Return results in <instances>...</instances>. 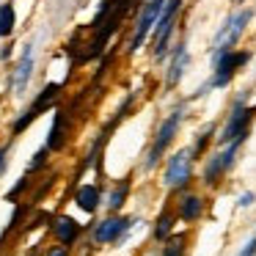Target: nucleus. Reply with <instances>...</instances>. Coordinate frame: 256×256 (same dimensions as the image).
I'll return each mask as SVG.
<instances>
[{"mask_svg":"<svg viewBox=\"0 0 256 256\" xmlns=\"http://www.w3.org/2000/svg\"><path fill=\"white\" fill-rule=\"evenodd\" d=\"M250 17H254V12L250 8H240V12H234L232 17H226V22H223V28L218 30L215 42H212V50H232L234 44H237V39L242 36V30L248 28Z\"/></svg>","mask_w":256,"mask_h":256,"instance_id":"obj_4","label":"nucleus"},{"mask_svg":"<svg viewBox=\"0 0 256 256\" xmlns=\"http://www.w3.org/2000/svg\"><path fill=\"white\" fill-rule=\"evenodd\" d=\"M47 256H69V254H66V248H61V245H58V248H50V250H47Z\"/></svg>","mask_w":256,"mask_h":256,"instance_id":"obj_24","label":"nucleus"},{"mask_svg":"<svg viewBox=\"0 0 256 256\" xmlns=\"http://www.w3.org/2000/svg\"><path fill=\"white\" fill-rule=\"evenodd\" d=\"M256 108H248V96H237V102L232 105V113H228V122L223 124L220 135H218V144L226 146L237 138H248V124L254 118Z\"/></svg>","mask_w":256,"mask_h":256,"instance_id":"obj_1","label":"nucleus"},{"mask_svg":"<svg viewBox=\"0 0 256 256\" xmlns=\"http://www.w3.org/2000/svg\"><path fill=\"white\" fill-rule=\"evenodd\" d=\"M254 198H256V196L248 190V193H242V196L237 198V206H250V204H254Z\"/></svg>","mask_w":256,"mask_h":256,"instance_id":"obj_22","label":"nucleus"},{"mask_svg":"<svg viewBox=\"0 0 256 256\" xmlns=\"http://www.w3.org/2000/svg\"><path fill=\"white\" fill-rule=\"evenodd\" d=\"M190 176H193V149H182L176 154H171V160L166 166V174H162L166 188L182 190L190 182Z\"/></svg>","mask_w":256,"mask_h":256,"instance_id":"obj_5","label":"nucleus"},{"mask_svg":"<svg viewBox=\"0 0 256 256\" xmlns=\"http://www.w3.org/2000/svg\"><path fill=\"white\" fill-rule=\"evenodd\" d=\"M130 223H132V218H108V220H102L100 226L94 228V240L102 245L116 242V240L130 228Z\"/></svg>","mask_w":256,"mask_h":256,"instance_id":"obj_9","label":"nucleus"},{"mask_svg":"<svg viewBox=\"0 0 256 256\" xmlns=\"http://www.w3.org/2000/svg\"><path fill=\"white\" fill-rule=\"evenodd\" d=\"M210 138H212V127H206L204 132L198 135V140H196V146H193V154H201V152L206 149V144H210Z\"/></svg>","mask_w":256,"mask_h":256,"instance_id":"obj_19","label":"nucleus"},{"mask_svg":"<svg viewBox=\"0 0 256 256\" xmlns=\"http://www.w3.org/2000/svg\"><path fill=\"white\" fill-rule=\"evenodd\" d=\"M127 193H130V182H118L116 188L108 193V210H113L116 212L118 206L124 204V198H127Z\"/></svg>","mask_w":256,"mask_h":256,"instance_id":"obj_15","label":"nucleus"},{"mask_svg":"<svg viewBox=\"0 0 256 256\" xmlns=\"http://www.w3.org/2000/svg\"><path fill=\"white\" fill-rule=\"evenodd\" d=\"M184 242H188V240H184L182 234L168 237L166 240V248H162V256H184Z\"/></svg>","mask_w":256,"mask_h":256,"instance_id":"obj_18","label":"nucleus"},{"mask_svg":"<svg viewBox=\"0 0 256 256\" xmlns=\"http://www.w3.org/2000/svg\"><path fill=\"white\" fill-rule=\"evenodd\" d=\"M14 30V6H0V36H12Z\"/></svg>","mask_w":256,"mask_h":256,"instance_id":"obj_17","label":"nucleus"},{"mask_svg":"<svg viewBox=\"0 0 256 256\" xmlns=\"http://www.w3.org/2000/svg\"><path fill=\"white\" fill-rule=\"evenodd\" d=\"M58 135H61V116H56V124H52V130H50V140H47V146H50V149H56L58 146Z\"/></svg>","mask_w":256,"mask_h":256,"instance_id":"obj_20","label":"nucleus"},{"mask_svg":"<svg viewBox=\"0 0 256 256\" xmlns=\"http://www.w3.org/2000/svg\"><path fill=\"white\" fill-rule=\"evenodd\" d=\"M171 232H174V215L171 212H162V215L157 218V223H154V237L157 240H168Z\"/></svg>","mask_w":256,"mask_h":256,"instance_id":"obj_16","label":"nucleus"},{"mask_svg":"<svg viewBox=\"0 0 256 256\" xmlns=\"http://www.w3.org/2000/svg\"><path fill=\"white\" fill-rule=\"evenodd\" d=\"M237 256H256V237H250L248 242L242 245V250H240Z\"/></svg>","mask_w":256,"mask_h":256,"instance_id":"obj_21","label":"nucleus"},{"mask_svg":"<svg viewBox=\"0 0 256 256\" xmlns=\"http://www.w3.org/2000/svg\"><path fill=\"white\" fill-rule=\"evenodd\" d=\"M184 69H188V44H184V42H179L176 50H174V58H171V66H168V74H166V86H168V88H174V86L182 80Z\"/></svg>","mask_w":256,"mask_h":256,"instance_id":"obj_11","label":"nucleus"},{"mask_svg":"<svg viewBox=\"0 0 256 256\" xmlns=\"http://www.w3.org/2000/svg\"><path fill=\"white\" fill-rule=\"evenodd\" d=\"M242 140L245 138H237V140H232V144L220 146V152H218V154H212L210 160H206V166H204V182L206 184H218V179H220L223 174L234 166V157H237Z\"/></svg>","mask_w":256,"mask_h":256,"instance_id":"obj_7","label":"nucleus"},{"mask_svg":"<svg viewBox=\"0 0 256 256\" xmlns=\"http://www.w3.org/2000/svg\"><path fill=\"white\" fill-rule=\"evenodd\" d=\"M0 174H3V149H0Z\"/></svg>","mask_w":256,"mask_h":256,"instance_id":"obj_25","label":"nucleus"},{"mask_svg":"<svg viewBox=\"0 0 256 256\" xmlns=\"http://www.w3.org/2000/svg\"><path fill=\"white\" fill-rule=\"evenodd\" d=\"M30 72H34V47H25V52H22V58H20L17 69H14V80H12L14 94H22V91L28 88Z\"/></svg>","mask_w":256,"mask_h":256,"instance_id":"obj_10","label":"nucleus"},{"mask_svg":"<svg viewBox=\"0 0 256 256\" xmlns=\"http://www.w3.org/2000/svg\"><path fill=\"white\" fill-rule=\"evenodd\" d=\"M56 237L61 240V242H66V245H72L74 240H78V234H80V226H78V220L74 218H69V215H61L56 220Z\"/></svg>","mask_w":256,"mask_h":256,"instance_id":"obj_13","label":"nucleus"},{"mask_svg":"<svg viewBox=\"0 0 256 256\" xmlns=\"http://www.w3.org/2000/svg\"><path fill=\"white\" fill-rule=\"evenodd\" d=\"M176 212H179V218H182V220H188V223L198 220V218L204 215V198H201V196H193V193L182 196V198H179Z\"/></svg>","mask_w":256,"mask_h":256,"instance_id":"obj_12","label":"nucleus"},{"mask_svg":"<svg viewBox=\"0 0 256 256\" xmlns=\"http://www.w3.org/2000/svg\"><path fill=\"white\" fill-rule=\"evenodd\" d=\"M47 149H50V146H44V149H42V152H39V154H36V157H34V162H30V168H39V166H42V162H44V157H47Z\"/></svg>","mask_w":256,"mask_h":256,"instance_id":"obj_23","label":"nucleus"},{"mask_svg":"<svg viewBox=\"0 0 256 256\" xmlns=\"http://www.w3.org/2000/svg\"><path fill=\"white\" fill-rule=\"evenodd\" d=\"M182 118H184V110H174L171 116L160 124V130H157V135H154V144H152L149 154H146V168H149V171L160 162V157L166 154V149L171 146V140H174V135H176Z\"/></svg>","mask_w":256,"mask_h":256,"instance_id":"obj_3","label":"nucleus"},{"mask_svg":"<svg viewBox=\"0 0 256 256\" xmlns=\"http://www.w3.org/2000/svg\"><path fill=\"white\" fill-rule=\"evenodd\" d=\"M74 204L86 212H94L100 206V188L96 184H83V188L74 193Z\"/></svg>","mask_w":256,"mask_h":256,"instance_id":"obj_14","label":"nucleus"},{"mask_svg":"<svg viewBox=\"0 0 256 256\" xmlns=\"http://www.w3.org/2000/svg\"><path fill=\"white\" fill-rule=\"evenodd\" d=\"M250 61V52L248 50H218L215 52V66H212V78H210V86L212 88H226L232 83V78L237 74L240 66Z\"/></svg>","mask_w":256,"mask_h":256,"instance_id":"obj_2","label":"nucleus"},{"mask_svg":"<svg viewBox=\"0 0 256 256\" xmlns=\"http://www.w3.org/2000/svg\"><path fill=\"white\" fill-rule=\"evenodd\" d=\"M162 6H166V0H146L144 12H140V17H138V25H135V36L130 39V52L138 50V47L146 42V36L157 28L160 14H162Z\"/></svg>","mask_w":256,"mask_h":256,"instance_id":"obj_8","label":"nucleus"},{"mask_svg":"<svg viewBox=\"0 0 256 256\" xmlns=\"http://www.w3.org/2000/svg\"><path fill=\"white\" fill-rule=\"evenodd\" d=\"M184 0H166L162 6V14H160V22L154 28V58H166L168 52V42H171V34H174V22H176V14L182 8Z\"/></svg>","mask_w":256,"mask_h":256,"instance_id":"obj_6","label":"nucleus"}]
</instances>
